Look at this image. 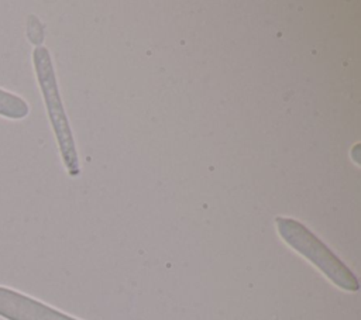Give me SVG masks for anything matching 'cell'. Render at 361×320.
Wrapping results in <instances>:
<instances>
[{
    "label": "cell",
    "instance_id": "6da1fadb",
    "mask_svg": "<svg viewBox=\"0 0 361 320\" xmlns=\"http://www.w3.org/2000/svg\"><path fill=\"white\" fill-rule=\"evenodd\" d=\"M276 228L290 248L317 266L334 285L347 292L358 290L355 275L309 228L288 217H276Z\"/></svg>",
    "mask_w": 361,
    "mask_h": 320
},
{
    "label": "cell",
    "instance_id": "7a4b0ae2",
    "mask_svg": "<svg viewBox=\"0 0 361 320\" xmlns=\"http://www.w3.org/2000/svg\"><path fill=\"white\" fill-rule=\"evenodd\" d=\"M32 62H34L37 80H38L41 93L44 96L47 113H48L51 125L54 128L63 164L68 172L72 176H76L79 173L78 154H76L72 131L68 123V117L65 114L63 104L59 96L58 83H56V78H55V72H54V66H52V61L48 49L44 47H37L32 52Z\"/></svg>",
    "mask_w": 361,
    "mask_h": 320
},
{
    "label": "cell",
    "instance_id": "3957f363",
    "mask_svg": "<svg viewBox=\"0 0 361 320\" xmlns=\"http://www.w3.org/2000/svg\"><path fill=\"white\" fill-rule=\"evenodd\" d=\"M0 317L6 320H78L4 286H0Z\"/></svg>",
    "mask_w": 361,
    "mask_h": 320
},
{
    "label": "cell",
    "instance_id": "277c9868",
    "mask_svg": "<svg viewBox=\"0 0 361 320\" xmlns=\"http://www.w3.org/2000/svg\"><path fill=\"white\" fill-rule=\"evenodd\" d=\"M28 114V104L17 94L0 89V116L13 120L24 118Z\"/></svg>",
    "mask_w": 361,
    "mask_h": 320
}]
</instances>
